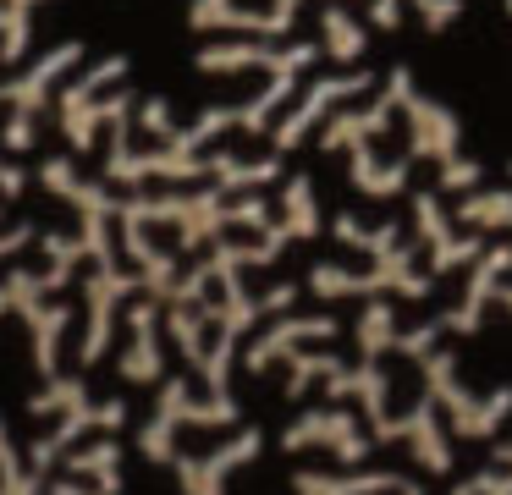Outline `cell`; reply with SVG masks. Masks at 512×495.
Returning a JSON list of instances; mask_svg holds the SVG:
<instances>
[{"label":"cell","mask_w":512,"mask_h":495,"mask_svg":"<svg viewBox=\"0 0 512 495\" xmlns=\"http://www.w3.org/2000/svg\"><path fill=\"white\" fill-rule=\"evenodd\" d=\"M314 44H292V50L276 55V44L265 39H221V44H204L199 66L204 72H248V66H270V72H298V66L314 61Z\"/></svg>","instance_id":"1"},{"label":"cell","mask_w":512,"mask_h":495,"mask_svg":"<svg viewBox=\"0 0 512 495\" xmlns=\"http://www.w3.org/2000/svg\"><path fill=\"white\" fill-rule=\"evenodd\" d=\"M78 61H83V44H78V39L56 44V50H45V55H39V66H28V72L17 77V83H6V88H0V99H6V105H17V116H28V121H34V110L45 105L50 83H56L61 72H72Z\"/></svg>","instance_id":"2"},{"label":"cell","mask_w":512,"mask_h":495,"mask_svg":"<svg viewBox=\"0 0 512 495\" xmlns=\"http://www.w3.org/2000/svg\"><path fill=\"white\" fill-rule=\"evenodd\" d=\"M188 22L193 28H204V33H259V39H276V17L270 11H259V6H237V0H193L188 6Z\"/></svg>","instance_id":"3"},{"label":"cell","mask_w":512,"mask_h":495,"mask_svg":"<svg viewBox=\"0 0 512 495\" xmlns=\"http://www.w3.org/2000/svg\"><path fill=\"white\" fill-rule=\"evenodd\" d=\"M364 88H369V72H364V77H325V83H314L309 99H303V105L292 110V121L281 127V138L292 143L303 127H314V121H320V110H331L336 99H347V94H364Z\"/></svg>","instance_id":"4"},{"label":"cell","mask_w":512,"mask_h":495,"mask_svg":"<svg viewBox=\"0 0 512 495\" xmlns=\"http://www.w3.org/2000/svg\"><path fill=\"white\" fill-rule=\"evenodd\" d=\"M320 39H325V55L358 61V55H364V22H358L342 0H331V6L320 11Z\"/></svg>","instance_id":"5"},{"label":"cell","mask_w":512,"mask_h":495,"mask_svg":"<svg viewBox=\"0 0 512 495\" xmlns=\"http://www.w3.org/2000/svg\"><path fill=\"white\" fill-rule=\"evenodd\" d=\"M408 116H413V127H419V149H430V154H452V143H457V121L446 116L441 105H430V99H419L408 88Z\"/></svg>","instance_id":"6"},{"label":"cell","mask_w":512,"mask_h":495,"mask_svg":"<svg viewBox=\"0 0 512 495\" xmlns=\"http://www.w3.org/2000/svg\"><path fill=\"white\" fill-rule=\"evenodd\" d=\"M34 39V6L28 0H0V61H23Z\"/></svg>","instance_id":"7"},{"label":"cell","mask_w":512,"mask_h":495,"mask_svg":"<svg viewBox=\"0 0 512 495\" xmlns=\"http://www.w3.org/2000/svg\"><path fill=\"white\" fill-rule=\"evenodd\" d=\"M116 77H127V55H105V61L94 66V72L83 77L78 88H67V99H61V110H67V116H72V110L94 105V94H100L105 83H116Z\"/></svg>","instance_id":"8"},{"label":"cell","mask_w":512,"mask_h":495,"mask_svg":"<svg viewBox=\"0 0 512 495\" xmlns=\"http://www.w3.org/2000/svg\"><path fill=\"white\" fill-rule=\"evenodd\" d=\"M287 94H292V72H276V83H270L248 110H237V121H243V127H265V116H270V110H276Z\"/></svg>","instance_id":"9"},{"label":"cell","mask_w":512,"mask_h":495,"mask_svg":"<svg viewBox=\"0 0 512 495\" xmlns=\"http://www.w3.org/2000/svg\"><path fill=\"white\" fill-rule=\"evenodd\" d=\"M408 6L424 17V28H430V33L452 28V22L463 17V0H408Z\"/></svg>","instance_id":"10"},{"label":"cell","mask_w":512,"mask_h":495,"mask_svg":"<svg viewBox=\"0 0 512 495\" xmlns=\"http://www.w3.org/2000/svg\"><path fill=\"white\" fill-rule=\"evenodd\" d=\"M402 6H408V0H369V22H375L380 33H391L402 22Z\"/></svg>","instance_id":"11"},{"label":"cell","mask_w":512,"mask_h":495,"mask_svg":"<svg viewBox=\"0 0 512 495\" xmlns=\"http://www.w3.org/2000/svg\"><path fill=\"white\" fill-rule=\"evenodd\" d=\"M298 6H303V0H276V6H270V17H276V28H281V33L292 28V17H298Z\"/></svg>","instance_id":"12"},{"label":"cell","mask_w":512,"mask_h":495,"mask_svg":"<svg viewBox=\"0 0 512 495\" xmlns=\"http://www.w3.org/2000/svg\"><path fill=\"white\" fill-rule=\"evenodd\" d=\"M28 6H39V0H28Z\"/></svg>","instance_id":"13"},{"label":"cell","mask_w":512,"mask_h":495,"mask_svg":"<svg viewBox=\"0 0 512 495\" xmlns=\"http://www.w3.org/2000/svg\"><path fill=\"white\" fill-rule=\"evenodd\" d=\"M507 11H512V0H507Z\"/></svg>","instance_id":"14"}]
</instances>
